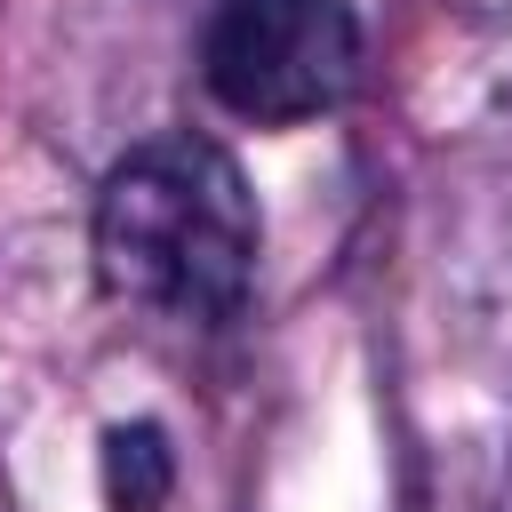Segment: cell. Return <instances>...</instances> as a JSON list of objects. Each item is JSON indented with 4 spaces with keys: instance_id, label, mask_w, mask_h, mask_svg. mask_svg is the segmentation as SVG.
Returning a JSON list of instances; mask_svg holds the SVG:
<instances>
[{
    "instance_id": "cell-3",
    "label": "cell",
    "mask_w": 512,
    "mask_h": 512,
    "mask_svg": "<svg viewBox=\"0 0 512 512\" xmlns=\"http://www.w3.org/2000/svg\"><path fill=\"white\" fill-rule=\"evenodd\" d=\"M104 496H112V512H160V496H168V448H160L152 424L104 440Z\"/></svg>"
},
{
    "instance_id": "cell-1",
    "label": "cell",
    "mask_w": 512,
    "mask_h": 512,
    "mask_svg": "<svg viewBox=\"0 0 512 512\" xmlns=\"http://www.w3.org/2000/svg\"><path fill=\"white\" fill-rule=\"evenodd\" d=\"M256 200L224 144L152 136L96 192V272L160 328H224L256 288Z\"/></svg>"
},
{
    "instance_id": "cell-2",
    "label": "cell",
    "mask_w": 512,
    "mask_h": 512,
    "mask_svg": "<svg viewBox=\"0 0 512 512\" xmlns=\"http://www.w3.org/2000/svg\"><path fill=\"white\" fill-rule=\"evenodd\" d=\"M360 72L352 0H208L200 80L232 120L296 128L344 104Z\"/></svg>"
}]
</instances>
